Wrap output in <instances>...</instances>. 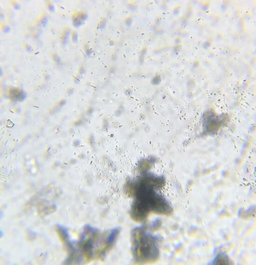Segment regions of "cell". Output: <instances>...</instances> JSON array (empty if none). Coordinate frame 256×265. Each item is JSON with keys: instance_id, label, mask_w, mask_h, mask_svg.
Here are the masks:
<instances>
[{"instance_id": "cell-4", "label": "cell", "mask_w": 256, "mask_h": 265, "mask_svg": "<svg viewBox=\"0 0 256 265\" xmlns=\"http://www.w3.org/2000/svg\"><path fill=\"white\" fill-rule=\"evenodd\" d=\"M213 263L215 265H228L231 264L232 261L226 253L221 252L217 256Z\"/></svg>"}, {"instance_id": "cell-3", "label": "cell", "mask_w": 256, "mask_h": 265, "mask_svg": "<svg viewBox=\"0 0 256 265\" xmlns=\"http://www.w3.org/2000/svg\"><path fill=\"white\" fill-rule=\"evenodd\" d=\"M54 229L67 255L71 254L74 249V245L70 239L67 229L60 225H56Z\"/></svg>"}, {"instance_id": "cell-1", "label": "cell", "mask_w": 256, "mask_h": 265, "mask_svg": "<svg viewBox=\"0 0 256 265\" xmlns=\"http://www.w3.org/2000/svg\"><path fill=\"white\" fill-rule=\"evenodd\" d=\"M131 241V254L136 264H151L158 260L160 252L156 239L145 227H138L133 229Z\"/></svg>"}, {"instance_id": "cell-2", "label": "cell", "mask_w": 256, "mask_h": 265, "mask_svg": "<svg viewBox=\"0 0 256 265\" xmlns=\"http://www.w3.org/2000/svg\"><path fill=\"white\" fill-rule=\"evenodd\" d=\"M104 243L103 232L88 225L83 227L75 246L81 261L87 263L97 259Z\"/></svg>"}]
</instances>
